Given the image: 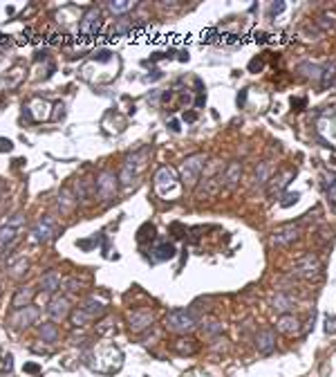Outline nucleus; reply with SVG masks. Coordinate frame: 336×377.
Masks as SVG:
<instances>
[{"label": "nucleus", "instance_id": "f257e3e1", "mask_svg": "<svg viewBox=\"0 0 336 377\" xmlns=\"http://www.w3.org/2000/svg\"><path fill=\"white\" fill-rule=\"evenodd\" d=\"M166 328L177 335H188L197 328V317L193 308H175L166 314Z\"/></svg>", "mask_w": 336, "mask_h": 377}, {"label": "nucleus", "instance_id": "f03ea898", "mask_svg": "<svg viewBox=\"0 0 336 377\" xmlns=\"http://www.w3.org/2000/svg\"><path fill=\"white\" fill-rule=\"evenodd\" d=\"M22 229H25V215H22V213H13L7 222L0 224V247H2V249L11 247L13 242L20 238Z\"/></svg>", "mask_w": 336, "mask_h": 377}, {"label": "nucleus", "instance_id": "7ed1b4c3", "mask_svg": "<svg viewBox=\"0 0 336 377\" xmlns=\"http://www.w3.org/2000/svg\"><path fill=\"white\" fill-rule=\"evenodd\" d=\"M291 274L298 278H305V281H314V278H318L323 274V265L318 260V256L307 254L300 260H296L294 267H291Z\"/></svg>", "mask_w": 336, "mask_h": 377}, {"label": "nucleus", "instance_id": "20e7f679", "mask_svg": "<svg viewBox=\"0 0 336 377\" xmlns=\"http://www.w3.org/2000/svg\"><path fill=\"white\" fill-rule=\"evenodd\" d=\"M206 166V157L204 155H191L186 162L182 164V182L188 188H193L202 178V171Z\"/></svg>", "mask_w": 336, "mask_h": 377}, {"label": "nucleus", "instance_id": "39448f33", "mask_svg": "<svg viewBox=\"0 0 336 377\" xmlns=\"http://www.w3.org/2000/svg\"><path fill=\"white\" fill-rule=\"evenodd\" d=\"M116 188H119V175H114L112 171H103L94 182V193L101 200H112L116 195Z\"/></svg>", "mask_w": 336, "mask_h": 377}, {"label": "nucleus", "instance_id": "423d86ee", "mask_svg": "<svg viewBox=\"0 0 336 377\" xmlns=\"http://www.w3.org/2000/svg\"><path fill=\"white\" fill-rule=\"evenodd\" d=\"M58 236V227L56 222H54L52 215H47V218H40L38 222L31 227V240L34 242H49L52 238Z\"/></svg>", "mask_w": 336, "mask_h": 377}, {"label": "nucleus", "instance_id": "0eeeda50", "mask_svg": "<svg viewBox=\"0 0 336 377\" xmlns=\"http://www.w3.org/2000/svg\"><path fill=\"white\" fill-rule=\"evenodd\" d=\"M40 317L38 308L36 305H27V308L22 310H13V314L9 317V323H11V328H16V330H22V328H29L31 323H36Z\"/></svg>", "mask_w": 336, "mask_h": 377}, {"label": "nucleus", "instance_id": "6e6552de", "mask_svg": "<svg viewBox=\"0 0 336 377\" xmlns=\"http://www.w3.org/2000/svg\"><path fill=\"white\" fill-rule=\"evenodd\" d=\"M47 314L52 321H63L72 314V305H70V299L63 294H56L47 305Z\"/></svg>", "mask_w": 336, "mask_h": 377}, {"label": "nucleus", "instance_id": "1a4fd4ad", "mask_svg": "<svg viewBox=\"0 0 336 377\" xmlns=\"http://www.w3.org/2000/svg\"><path fill=\"white\" fill-rule=\"evenodd\" d=\"M300 238V229L296 224H285V227L276 229L271 233V245L273 247H289L291 242H296Z\"/></svg>", "mask_w": 336, "mask_h": 377}, {"label": "nucleus", "instance_id": "9d476101", "mask_svg": "<svg viewBox=\"0 0 336 377\" xmlns=\"http://www.w3.org/2000/svg\"><path fill=\"white\" fill-rule=\"evenodd\" d=\"M296 178V171H285V173H278L276 178H271L267 182V195L269 197H276V195H280L282 191L287 188V184L291 182V180Z\"/></svg>", "mask_w": 336, "mask_h": 377}, {"label": "nucleus", "instance_id": "9b49d317", "mask_svg": "<svg viewBox=\"0 0 336 377\" xmlns=\"http://www.w3.org/2000/svg\"><path fill=\"white\" fill-rule=\"evenodd\" d=\"M152 321H155V317L148 310H134V312L128 314V326L132 332H143L146 328L152 326Z\"/></svg>", "mask_w": 336, "mask_h": 377}, {"label": "nucleus", "instance_id": "f8f14e48", "mask_svg": "<svg viewBox=\"0 0 336 377\" xmlns=\"http://www.w3.org/2000/svg\"><path fill=\"white\" fill-rule=\"evenodd\" d=\"M99 29H101V13H99V9H90V11L81 18L79 31L85 36H94Z\"/></svg>", "mask_w": 336, "mask_h": 377}, {"label": "nucleus", "instance_id": "ddd939ff", "mask_svg": "<svg viewBox=\"0 0 336 377\" xmlns=\"http://www.w3.org/2000/svg\"><path fill=\"white\" fill-rule=\"evenodd\" d=\"M34 296H36V287H31V285H22V287H18L16 294H13V299H11V308H13V310H22V308H27V305H31Z\"/></svg>", "mask_w": 336, "mask_h": 377}, {"label": "nucleus", "instance_id": "4468645a", "mask_svg": "<svg viewBox=\"0 0 336 377\" xmlns=\"http://www.w3.org/2000/svg\"><path fill=\"white\" fill-rule=\"evenodd\" d=\"M255 348L262 355H271L276 350V332L273 330H262L255 337Z\"/></svg>", "mask_w": 336, "mask_h": 377}, {"label": "nucleus", "instance_id": "2eb2a0df", "mask_svg": "<svg viewBox=\"0 0 336 377\" xmlns=\"http://www.w3.org/2000/svg\"><path fill=\"white\" fill-rule=\"evenodd\" d=\"M240 175H242V164L240 162H231V164L224 169V173H222V184L226 188H235Z\"/></svg>", "mask_w": 336, "mask_h": 377}, {"label": "nucleus", "instance_id": "dca6fc26", "mask_svg": "<svg viewBox=\"0 0 336 377\" xmlns=\"http://www.w3.org/2000/svg\"><path fill=\"white\" fill-rule=\"evenodd\" d=\"M296 305V301H294V296H289V294H285V292H278L276 296L271 299V308L276 310L278 314H289L291 312V308Z\"/></svg>", "mask_w": 336, "mask_h": 377}, {"label": "nucleus", "instance_id": "f3484780", "mask_svg": "<svg viewBox=\"0 0 336 377\" xmlns=\"http://www.w3.org/2000/svg\"><path fill=\"white\" fill-rule=\"evenodd\" d=\"M276 326L282 335H296V332H300V321L294 317V314H280Z\"/></svg>", "mask_w": 336, "mask_h": 377}, {"label": "nucleus", "instance_id": "a211bd4d", "mask_svg": "<svg viewBox=\"0 0 336 377\" xmlns=\"http://www.w3.org/2000/svg\"><path fill=\"white\" fill-rule=\"evenodd\" d=\"M61 283H63L61 274L54 272V269H49L47 274H43V276H40V290L52 294V292H56L58 287H61Z\"/></svg>", "mask_w": 336, "mask_h": 377}, {"label": "nucleus", "instance_id": "6ab92c4d", "mask_svg": "<svg viewBox=\"0 0 336 377\" xmlns=\"http://www.w3.org/2000/svg\"><path fill=\"white\" fill-rule=\"evenodd\" d=\"M170 258H175V245L173 242L164 240L152 249V260H155V263H164V260H170Z\"/></svg>", "mask_w": 336, "mask_h": 377}, {"label": "nucleus", "instance_id": "aec40b11", "mask_svg": "<svg viewBox=\"0 0 336 377\" xmlns=\"http://www.w3.org/2000/svg\"><path fill=\"white\" fill-rule=\"evenodd\" d=\"M296 72H298L303 79H309V81H314V83H318V81H321V65H316V63L305 61V63H300Z\"/></svg>", "mask_w": 336, "mask_h": 377}, {"label": "nucleus", "instance_id": "412c9836", "mask_svg": "<svg viewBox=\"0 0 336 377\" xmlns=\"http://www.w3.org/2000/svg\"><path fill=\"white\" fill-rule=\"evenodd\" d=\"M175 173H173V169H168V166H161L159 171H157V175H155V184H157V188L159 191H164V187L168 184V188L170 187H175Z\"/></svg>", "mask_w": 336, "mask_h": 377}, {"label": "nucleus", "instance_id": "4be33fe9", "mask_svg": "<svg viewBox=\"0 0 336 377\" xmlns=\"http://www.w3.org/2000/svg\"><path fill=\"white\" fill-rule=\"evenodd\" d=\"M81 308H83L92 319L101 317V314L106 312V303H103V301H99L97 296H90V299H85V303L81 305Z\"/></svg>", "mask_w": 336, "mask_h": 377}, {"label": "nucleus", "instance_id": "5701e85b", "mask_svg": "<svg viewBox=\"0 0 336 377\" xmlns=\"http://www.w3.org/2000/svg\"><path fill=\"white\" fill-rule=\"evenodd\" d=\"M334 76H336V63L334 61H327L325 65H321V88H327V85L334 81Z\"/></svg>", "mask_w": 336, "mask_h": 377}, {"label": "nucleus", "instance_id": "b1692460", "mask_svg": "<svg viewBox=\"0 0 336 377\" xmlns=\"http://www.w3.org/2000/svg\"><path fill=\"white\" fill-rule=\"evenodd\" d=\"M271 180V164L269 162H260L255 169V184L258 187H267V182Z\"/></svg>", "mask_w": 336, "mask_h": 377}, {"label": "nucleus", "instance_id": "393cba45", "mask_svg": "<svg viewBox=\"0 0 336 377\" xmlns=\"http://www.w3.org/2000/svg\"><path fill=\"white\" fill-rule=\"evenodd\" d=\"M58 206H61V211L63 213H67V211H72L74 209V202H76V197H72V193H70V188H61L58 191Z\"/></svg>", "mask_w": 336, "mask_h": 377}, {"label": "nucleus", "instance_id": "a878e982", "mask_svg": "<svg viewBox=\"0 0 336 377\" xmlns=\"http://www.w3.org/2000/svg\"><path fill=\"white\" fill-rule=\"evenodd\" d=\"M40 339L47 341V344L58 341V328H56V323H52V321L43 323V326H40Z\"/></svg>", "mask_w": 336, "mask_h": 377}, {"label": "nucleus", "instance_id": "bb28decb", "mask_svg": "<svg viewBox=\"0 0 336 377\" xmlns=\"http://www.w3.org/2000/svg\"><path fill=\"white\" fill-rule=\"evenodd\" d=\"M90 321H92V317H90L83 308H76L74 312H72V326L74 328H83V326H88Z\"/></svg>", "mask_w": 336, "mask_h": 377}, {"label": "nucleus", "instance_id": "cd10ccee", "mask_svg": "<svg viewBox=\"0 0 336 377\" xmlns=\"http://www.w3.org/2000/svg\"><path fill=\"white\" fill-rule=\"evenodd\" d=\"M27 267H29V260H27V258H20L18 263H13L11 267H9V274H11L13 278H20L22 274H27Z\"/></svg>", "mask_w": 336, "mask_h": 377}, {"label": "nucleus", "instance_id": "c85d7f7f", "mask_svg": "<svg viewBox=\"0 0 336 377\" xmlns=\"http://www.w3.org/2000/svg\"><path fill=\"white\" fill-rule=\"evenodd\" d=\"M92 180H81L79 182V188H76V195L81 197V200H90L92 197Z\"/></svg>", "mask_w": 336, "mask_h": 377}, {"label": "nucleus", "instance_id": "c756f323", "mask_svg": "<svg viewBox=\"0 0 336 377\" xmlns=\"http://www.w3.org/2000/svg\"><path fill=\"white\" fill-rule=\"evenodd\" d=\"M316 25L321 27L323 31L334 29V27H336V16H330V13H323V16H318V18H316Z\"/></svg>", "mask_w": 336, "mask_h": 377}, {"label": "nucleus", "instance_id": "7c9ffc66", "mask_svg": "<svg viewBox=\"0 0 336 377\" xmlns=\"http://www.w3.org/2000/svg\"><path fill=\"white\" fill-rule=\"evenodd\" d=\"M103 240V236L99 233V236H92V238H85V240H76V247L79 249H83V251H90L94 245H99V242Z\"/></svg>", "mask_w": 336, "mask_h": 377}, {"label": "nucleus", "instance_id": "2f4dec72", "mask_svg": "<svg viewBox=\"0 0 336 377\" xmlns=\"http://www.w3.org/2000/svg\"><path fill=\"white\" fill-rule=\"evenodd\" d=\"M204 332L206 335H218V332H222V323L215 321V319H211V321H204Z\"/></svg>", "mask_w": 336, "mask_h": 377}, {"label": "nucleus", "instance_id": "473e14b6", "mask_svg": "<svg viewBox=\"0 0 336 377\" xmlns=\"http://www.w3.org/2000/svg\"><path fill=\"white\" fill-rule=\"evenodd\" d=\"M298 200H300V193H298V191H294V193H285V195H282V200H280V206H282V209H287V206L296 204Z\"/></svg>", "mask_w": 336, "mask_h": 377}, {"label": "nucleus", "instance_id": "72a5a7b5", "mask_svg": "<svg viewBox=\"0 0 336 377\" xmlns=\"http://www.w3.org/2000/svg\"><path fill=\"white\" fill-rule=\"evenodd\" d=\"M108 7L114 13H123V11H128V9H132L134 2H108Z\"/></svg>", "mask_w": 336, "mask_h": 377}, {"label": "nucleus", "instance_id": "f704fd0d", "mask_svg": "<svg viewBox=\"0 0 336 377\" xmlns=\"http://www.w3.org/2000/svg\"><path fill=\"white\" fill-rule=\"evenodd\" d=\"M177 353H195V344L193 339H188V344H184V339H179V344H175Z\"/></svg>", "mask_w": 336, "mask_h": 377}, {"label": "nucleus", "instance_id": "c9c22d12", "mask_svg": "<svg viewBox=\"0 0 336 377\" xmlns=\"http://www.w3.org/2000/svg\"><path fill=\"white\" fill-rule=\"evenodd\" d=\"M325 332H327V335H334V332H336V317H330V314H327V319H325Z\"/></svg>", "mask_w": 336, "mask_h": 377}, {"label": "nucleus", "instance_id": "e433bc0d", "mask_svg": "<svg viewBox=\"0 0 336 377\" xmlns=\"http://www.w3.org/2000/svg\"><path fill=\"white\" fill-rule=\"evenodd\" d=\"M280 11H285V2H273L271 7H269V18H273V16H278Z\"/></svg>", "mask_w": 336, "mask_h": 377}, {"label": "nucleus", "instance_id": "4c0bfd02", "mask_svg": "<svg viewBox=\"0 0 336 377\" xmlns=\"http://www.w3.org/2000/svg\"><path fill=\"white\" fill-rule=\"evenodd\" d=\"M9 151H13V142L7 137H0V153H9Z\"/></svg>", "mask_w": 336, "mask_h": 377}, {"label": "nucleus", "instance_id": "58836bf2", "mask_svg": "<svg viewBox=\"0 0 336 377\" xmlns=\"http://www.w3.org/2000/svg\"><path fill=\"white\" fill-rule=\"evenodd\" d=\"M264 67V63L260 61V58H251L249 61V72H260Z\"/></svg>", "mask_w": 336, "mask_h": 377}, {"label": "nucleus", "instance_id": "ea45409f", "mask_svg": "<svg viewBox=\"0 0 336 377\" xmlns=\"http://www.w3.org/2000/svg\"><path fill=\"white\" fill-rule=\"evenodd\" d=\"M22 371H25V373H31V375H36V373H40V366H38V364H34V362H27L25 366H22Z\"/></svg>", "mask_w": 336, "mask_h": 377}, {"label": "nucleus", "instance_id": "a19ab883", "mask_svg": "<svg viewBox=\"0 0 336 377\" xmlns=\"http://www.w3.org/2000/svg\"><path fill=\"white\" fill-rule=\"evenodd\" d=\"M307 106V101H305V99H300V97H291V108H294V110H303V108Z\"/></svg>", "mask_w": 336, "mask_h": 377}, {"label": "nucleus", "instance_id": "79ce46f5", "mask_svg": "<svg viewBox=\"0 0 336 377\" xmlns=\"http://www.w3.org/2000/svg\"><path fill=\"white\" fill-rule=\"evenodd\" d=\"M81 287V283L76 281V278H70V281H65V290L67 292H76Z\"/></svg>", "mask_w": 336, "mask_h": 377}, {"label": "nucleus", "instance_id": "37998d69", "mask_svg": "<svg viewBox=\"0 0 336 377\" xmlns=\"http://www.w3.org/2000/svg\"><path fill=\"white\" fill-rule=\"evenodd\" d=\"M97 58H99V61H110V58H112V52H108V49H101V52H97Z\"/></svg>", "mask_w": 336, "mask_h": 377}, {"label": "nucleus", "instance_id": "c03bdc74", "mask_svg": "<svg viewBox=\"0 0 336 377\" xmlns=\"http://www.w3.org/2000/svg\"><path fill=\"white\" fill-rule=\"evenodd\" d=\"M70 339H72V344H74V346H76V344H83V341H85V335H83V332H79V335L74 332Z\"/></svg>", "mask_w": 336, "mask_h": 377}, {"label": "nucleus", "instance_id": "a18cd8bd", "mask_svg": "<svg viewBox=\"0 0 336 377\" xmlns=\"http://www.w3.org/2000/svg\"><path fill=\"white\" fill-rule=\"evenodd\" d=\"M170 231H175L173 233V236H182V233H179V231H184V227H182V224H179V222H173V224H170Z\"/></svg>", "mask_w": 336, "mask_h": 377}, {"label": "nucleus", "instance_id": "49530a36", "mask_svg": "<svg viewBox=\"0 0 336 377\" xmlns=\"http://www.w3.org/2000/svg\"><path fill=\"white\" fill-rule=\"evenodd\" d=\"M2 359H4V362H2V364H4V368H7V371H9V368L13 366V357H11V355H4Z\"/></svg>", "mask_w": 336, "mask_h": 377}, {"label": "nucleus", "instance_id": "de8ad7c7", "mask_svg": "<svg viewBox=\"0 0 336 377\" xmlns=\"http://www.w3.org/2000/svg\"><path fill=\"white\" fill-rule=\"evenodd\" d=\"M155 79H161L159 70H152V74H146V81H155Z\"/></svg>", "mask_w": 336, "mask_h": 377}, {"label": "nucleus", "instance_id": "09e8293b", "mask_svg": "<svg viewBox=\"0 0 336 377\" xmlns=\"http://www.w3.org/2000/svg\"><path fill=\"white\" fill-rule=\"evenodd\" d=\"M244 101H246V90H242V92L240 94H237V106H244Z\"/></svg>", "mask_w": 336, "mask_h": 377}, {"label": "nucleus", "instance_id": "8fccbe9b", "mask_svg": "<svg viewBox=\"0 0 336 377\" xmlns=\"http://www.w3.org/2000/svg\"><path fill=\"white\" fill-rule=\"evenodd\" d=\"M184 119H186V121H195L197 119V112H184Z\"/></svg>", "mask_w": 336, "mask_h": 377}, {"label": "nucleus", "instance_id": "3c124183", "mask_svg": "<svg viewBox=\"0 0 336 377\" xmlns=\"http://www.w3.org/2000/svg\"><path fill=\"white\" fill-rule=\"evenodd\" d=\"M168 128L173 130V133H179V121H177V119H173V121L168 124Z\"/></svg>", "mask_w": 336, "mask_h": 377}, {"label": "nucleus", "instance_id": "603ef678", "mask_svg": "<svg viewBox=\"0 0 336 377\" xmlns=\"http://www.w3.org/2000/svg\"><path fill=\"white\" fill-rule=\"evenodd\" d=\"M204 103H206V97H204V94H200V97L195 99V106H197V108H202Z\"/></svg>", "mask_w": 336, "mask_h": 377}, {"label": "nucleus", "instance_id": "864d4df0", "mask_svg": "<svg viewBox=\"0 0 336 377\" xmlns=\"http://www.w3.org/2000/svg\"><path fill=\"white\" fill-rule=\"evenodd\" d=\"M0 292H2V281H0Z\"/></svg>", "mask_w": 336, "mask_h": 377}]
</instances>
